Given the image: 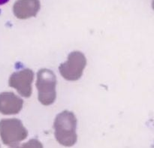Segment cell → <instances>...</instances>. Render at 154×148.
<instances>
[{"label":"cell","mask_w":154,"mask_h":148,"mask_svg":"<svg viewBox=\"0 0 154 148\" xmlns=\"http://www.w3.org/2000/svg\"><path fill=\"white\" fill-rule=\"evenodd\" d=\"M77 119L75 114L64 111L57 116L54 121L55 138L61 145L72 147L77 142Z\"/></svg>","instance_id":"6da1fadb"},{"label":"cell","mask_w":154,"mask_h":148,"mask_svg":"<svg viewBox=\"0 0 154 148\" xmlns=\"http://www.w3.org/2000/svg\"><path fill=\"white\" fill-rule=\"evenodd\" d=\"M8 1L9 0H0V5L5 4V3H7Z\"/></svg>","instance_id":"9c48e42d"},{"label":"cell","mask_w":154,"mask_h":148,"mask_svg":"<svg viewBox=\"0 0 154 148\" xmlns=\"http://www.w3.org/2000/svg\"><path fill=\"white\" fill-rule=\"evenodd\" d=\"M12 148H43L42 143L36 139H31L28 142L25 143L19 147H14Z\"/></svg>","instance_id":"ba28073f"},{"label":"cell","mask_w":154,"mask_h":148,"mask_svg":"<svg viewBox=\"0 0 154 148\" xmlns=\"http://www.w3.org/2000/svg\"><path fill=\"white\" fill-rule=\"evenodd\" d=\"M0 133L4 144L16 146L23 141L28 135V132L18 119H8L0 123Z\"/></svg>","instance_id":"3957f363"},{"label":"cell","mask_w":154,"mask_h":148,"mask_svg":"<svg viewBox=\"0 0 154 148\" xmlns=\"http://www.w3.org/2000/svg\"><path fill=\"white\" fill-rule=\"evenodd\" d=\"M23 100L13 93L0 95V111L5 114H15L20 111Z\"/></svg>","instance_id":"52a82bcc"},{"label":"cell","mask_w":154,"mask_h":148,"mask_svg":"<svg viewBox=\"0 0 154 148\" xmlns=\"http://www.w3.org/2000/svg\"><path fill=\"white\" fill-rule=\"evenodd\" d=\"M33 77V72L28 69L14 72L11 76L9 85L16 89L20 96L26 98L29 97L32 94V83Z\"/></svg>","instance_id":"5b68a950"},{"label":"cell","mask_w":154,"mask_h":148,"mask_svg":"<svg viewBox=\"0 0 154 148\" xmlns=\"http://www.w3.org/2000/svg\"><path fill=\"white\" fill-rule=\"evenodd\" d=\"M40 7L39 0H17L13 6V11L18 19H28L35 16Z\"/></svg>","instance_id":"8992f818"},{"label":"cell","mask_w":154,"mask_h":148,"mask_svg":"<svg viewBox=\"0 0 154 148\" xmlns=\"http://www.w3.org/2000/svg\"><path fill=\"white\" fill-rule=\"evenodd\" d=\"M87 65V60L82 53L74 51L68 57L67 61L61 64L59 69L62 76L68 81H77L82 75Z\"/></svg>","instance_id":"277c9868"},{"label":"cell","mask_w":154,"mask_h":148,"mask_svg":"<svg viewBox=\"0 0 154 148\" xmlns=\"http://www.w3.org/2000/svg\"><path fill=\"white\" fill-rule=\"evenodd\" d=\"M56 85L57 78L52 71L43 69L38 72L36 87L38 91V100L42 105L54 103L57 97Z\"/></svg>","instance_id":"7a4b0ae2"}]
</instances>
